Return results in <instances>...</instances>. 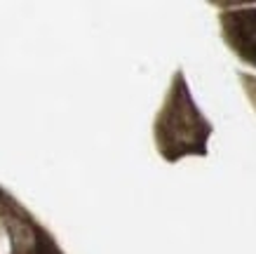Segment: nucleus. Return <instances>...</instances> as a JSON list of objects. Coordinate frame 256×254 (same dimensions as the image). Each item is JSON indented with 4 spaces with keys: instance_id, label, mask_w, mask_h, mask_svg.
Instances as JSON below:
<instances>
[{
    "instance_id": "nucleus-1",
    "label": "nucleus",
    "mask_w": 256,
    "mask_h": 254,
    "mask_svg": "<svg viewBox=\"0 0 256 254\" xmlns=\"http://www.w3.org/2000/svg\"><path fill=\"white\" fill-rule=\"evenodd\" d=\"M210 137L212 125L202 118L184 78L178 76L164 104L162 116L158 120V141L162 153L170 160H176L181 155H204Z\"/></svg>"
},
{
    "instance_id": "nucleus-2",
    "label": "nucleus",
    "mask_w": 256,
    "mask_h": 254,
    "mask_svg": "<svg viewBox=\"0 0 256 254\" xmlns=\"http://www.w3.org/2000/svg\"><path fill=\"white\" fill-rule=\"evenodd\" d=\"M226 43L235 54L252 66H256V8L233 10L221 17Z\"/></svg>"
}]
</instances>
